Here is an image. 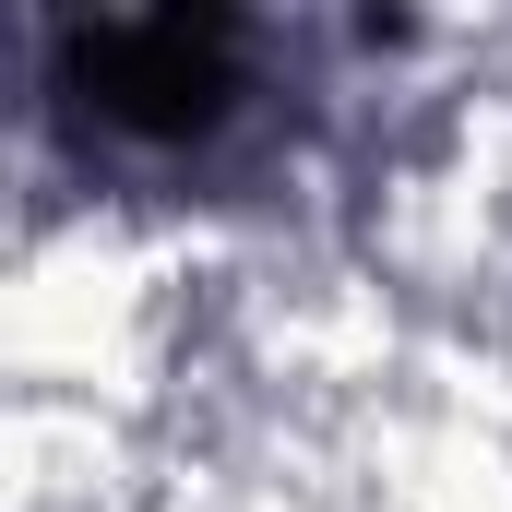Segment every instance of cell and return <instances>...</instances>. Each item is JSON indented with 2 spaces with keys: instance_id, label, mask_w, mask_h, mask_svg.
<instances>
[{
  "instance_id": "6da1fadb",
  "label": "cell",
  "mask_w": 512,
  "mask_h": 512,
  "mask_svg": "<svg viewBox=\"0 0 512 512\" xmlns=\"http://www.w3.org/2000/svg\"><path fill=\"white\" fill-rule=\"evenodd\" d=\"M274 36L239 12H96L48 24V96L60 120L120 155H215L262 108Z\"/></svg>"
}]
</instances>
